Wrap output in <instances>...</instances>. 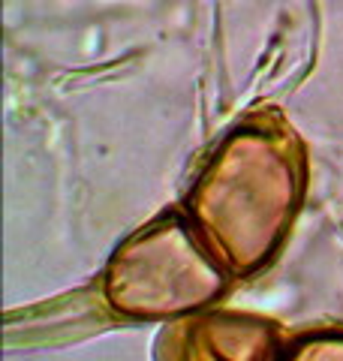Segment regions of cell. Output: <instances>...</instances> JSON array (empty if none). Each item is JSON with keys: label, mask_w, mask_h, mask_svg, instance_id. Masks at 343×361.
<instances>
[{"label": "cell", "mask_w": 343, "mask_h": 361, "mask_svg": "<svg viewBox=\"0 0 343 361\" xmlns=\"http://www.w3.org/2000/svg\"><path fill=\"white\" fill-rule=\"evenodd\" d=\"M304 178V154L292 130L244 123L202 169L184 214L229 277H250L289 235Z\"/></svg>", "instance_id": "6da1fadb"}, {"label": "cell", "mask_w": 343, "mask_h": 361, "mask_svg": "<svg viewBox=\"0 0 343 361\" xmlns=\"http://www.w3.org/2000/svg\"><path fill=\"white\" fill-rule=\"evenodd\" d=\"M229 280L181 208L160 214L121 241L102 271L100 295L118 319L166 325L211 307Z\"/></svg>", "instance_id": "7a4b0ae2"}, {"label": "cell", "mask_w": 343, "mask_h": 361, "mask_svg": "<svg viewBox=\"0 0 343 361\" xmlns=\"http://www.w3.org/2000/svg\"><path fill=\"white\" fill-rule=\"evenodd\" d=\"M286 343L283 329L265 316L205 307L163 325L154 361H283Z\"/></svg>", "instance_id": "3957f363"}, {"label": "cell", "mask_w": 343, "mask_h": 361, "mask_svg": "<svg viewBox=\"0 0 343 361\" xmlns=\"http://www.w3.org/2000/svg\"><path fill=\"white\" fill-rule=\"evenodd\" d=\"M283 361H343V329H316L286 343Z\"/></svg>", "instance_id": "277c9868"}]
</instances>
